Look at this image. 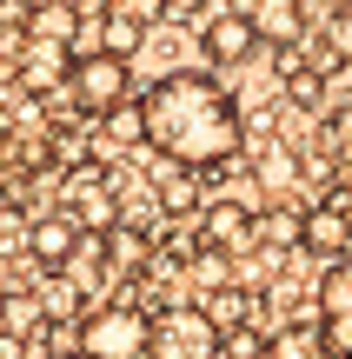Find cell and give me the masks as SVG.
Instances as JSON below:
<instances>
[{"label":"cell","mask_w":352,"mask_h":359,"mask_svg":"<svg viewBox=\"0 0 352 359\" xmlns=\"http://www.w3.org/2000/svg\"><path fill=\"white\" fill-rule=\"evenodd\" d=\"M293 180H300V160H293V154H266V160H260V187L286 193Z\"/></svg>","instance_id":"21"},{"label":"cell","mask_w":352,"mask_h":359,"mask_svg":"<svg viewBox=\"0 0 352 359\" xmlns=\"http://www.w3.org/2000/svg\"><path fill=\"white\" fill-rule=\"evenodd\" d=\"M146 34L153 27H140V20H127V13H106L100 27H93V40H87V53H113V60H133V53L146 47ZM80 53V47H73Z\"/></svg>","instance_id":"13"},{"label":"cell","mask_w":352,"mask_h":359,"mask_svg":"<svg viewBox=\"0 0 352 359\" xmlns=\"http://www.w3.org/2000/svg\"><path fill=\"white\" fill-rule=\"evenodd\" d=\"M53 359H87V353H53Z\"/></svg>","instance_id":"30"},{"label":"cell","mask_w":352,"mask_h":359,"mask_svg":"<svg viewBox=\"0 0 352 359\" xmlns=\"http://www.w3.org/2000/svg\"><path fill=\"white\" fill-rule=\"evenodd\" d=\"M87 359H146L153 353V320L140 306H100L80 320V346Z\"/></svg>","instance_id":"2"},{"label":"cell","mask_w":352,"mask_h":359,"mask_svg":"<svg viewBox=\"0 0 352 359\" xmlns=\"http://www.w3.org/2000/svg\"><path fill=\"white\" fill-rule=\"evenodd\" d=\"M300 219H306V213H260V233H266L273 246H300Z\"/></svg>","instance_id":"22"},{"label":"cell","mask_w":352,"mask_h":359,"mask_svg":"<svg viewBox=\"0 0 352 359\" xmlns=\"http://www.w3.org/2000/svg\"><path fill=\"white\" fill-rule=\"evenodd\" d=\"M66 100L80 107L87 120H106L113 107H127V60H113V53H73V67H66Z\"/></svg>","instance_id":"3"},{"label":"cell","mask_w":352,"mask_h":359,"mask_svg":"<svg viewBox=\"0 0 352 359\" xmlns=\"http://www.w3.org/2000/svg\"><path fill=\"white\" fill-rule=\"evenodd\" d=\"M332 140H339V154H346V167H352V114L339 120V127H332Z\"/></svg>","instance_id":"29"},{"label":"cell","mask_w":352,"mask_h":359,"mask_svg":"<svg viewBox=\"0 0 352 359\" xmlns=\"http://www.w3.org/2000/svg\"><path fill=\"white\" fill-rule=\"evenodd\" d=\"M199 53H206L213 67H239V60H253V53H260V27L246 20V7L213 13V20L199 27Z\"/></svg>","instance_id":"7"},{"label":"cell","mask_w":352,"mask_h":359,"mask_svg":"<svg viewBox=\"0 0 352 359\" xmlns=\"http://www.w3.org/2000/svg\"><path fill=\"white\" fill-rule=\"evenodd\" d=\"M286 100H293V107H319V100H326V80H319V74L286 80Z\"/></svg>","instance_id":"25"},{"label":"cell","mask_w":352,"mask_h":359,"mask_svg":"<svg viewBox=\"0 0 352 359\" xmlns=\"http://www.w3.org/2000/svg\"><path fill=\"white\" fill-rule=\"evenodd\" d=\"M47 320V306H40V293H0V326H7L13 339H27L34 326Z\"/></svg>","instance_id":"19"},{"label":"cell","mask_w":352,"mask_h":359,"mask_svg":"<svg viewBox=\"0 0 352 359\" xmlns=\"http://www.w3.org/2000/svg\"><path fill=\"white\" fill-rule=\"evenodd\" d=\"M27 240H34V259L47 273H66L73 266V253H80V226L66 213H53V219H34V233H27Z\"/></svg>","instance_id":"9"},{"label":"cell","mask_w":352,"mask_h":359,"mask_svg":"<svg viewBox=\"0 0 352 359\" xmlns=\"http://www.w3.org/2000/svg\"><path fill=\"white\" fill-rule=\"evenodd\" d=\"M220 326L206 320V306L199 299H180V306H167L153 320V353L146 359H220Z\"/></svg>","instance_id":"4"},{"label":"cell","mask_w":352,"mask_h":359,"mask_svg":"<svg viewBox=\"0 0 352 359\" xmlns=\"http://www.w3.org/2000/svg\"><path fill=\"white\" fill-rule=\"evenodd\" d=\"M319 313H326V320H346L352 313V259H332V266L319 273Z\"/></svg>","instance_id":"18"},{"label":"cell","mask_w":352,"mask_h":359,"mask_svg":"<svg viewBox=\"0 0 352 359\" xmlns=\"http://www.w3.org/2000/svg\"><path fill=\"white\" fill-rule=\"evenodd\" d=\"M66 67H73V47H53V40H27V53H20V80L34 93L66 87Z\"/></svg>","instance_id":"10"},{"label":"cell","mask_w":352,"mask_h":359,"mask_svg":"<svg viewBox=\"0 0 352 359\" xmlns=\"http://www.w3.org/2000/svg\"><path fill=\"white\" fill-rule=\"evenodd\" d=\"M66 7L80 13V27H100L106 13H113V0H66Z\"/></svg>","instance_id":"28"},{"label":"cell","mask_w":352,"mask_h":359,"mask_svg":"<svg viewBox=\"0 0 352 359\" xmlns=\"http://www.w3.org/2000/svg\"><path fill=\"white\" fill-rule=\"evenodd\" d=\"M93 147H106V154H127V147H146V120H140V100L113 107V114L100 120V133H93Z\"/></svg>","instance_id":"15"},{"label":"cell","mask_w":352,"mask_h":359,"mask_svg":"<svg viewBox=\"0 0 352 359\" xmlns=\"http://www.w3.org/2000/svg\"><path fill=\"white\" fill-rule=\"evenodd\" d=\"M253 240H260V213H253L246 200L199 206V246H213V253H246Z\"/></svg>","instance_id":"6"},{"label":"cell","mask_w":352,"mask_h":359,"mask_svg":"<svg viewBox=\"0 0 352 359\" xmlns=\"http://www.w3.org/2000/svg\"><path fill=\"white\" fill-rule=\"evenodd\" d=\"M66 219H73L80 233H113L120 226V187L106 167H73L66 173Z\"/></svg>","instance_id":"5"},{"label":"cell","mask_w":352,"mask_h":359,"mask_svg":"<svg viewBox=\"0 0 352 359\" xmlns=\"http://www.w3.org/2000/svg\"><path fill=\"white\" fill-rule=\"evenodd\" d=\"M146 173L160 180V187H153V206H160V213H173V219H180V213H199V180L186 173V167H173V160H153Z\"/></svg>","instance_id":"11"},{"label":"cell","mask_w":352,"mask_h":359,"mask_svg":"<svg viewBox=\"0 0 352 359\" xmlns=\"http://www.w3.org/2000/svg\"><path fill=\"white\" fill-rule=\"evenodd\" d=\"M239 273H233V253H213V246H193V266H186V293L213 299V293H233Z\"/></svg>","instance_id":"12"},{"label":"cell","mask_w":352,"mask_h":359,"mask_svg":"<svg viewBox=\"0 0 352 359\" xmlns=\"http://www.w3.org/2000/svg\"><path fill=\"white\" fill-rule=\"evenodd\" d=\"M326 53L339 67H352V13H332V27H326Z\"/></svg>","instance_id":"23"},{"label":"cell","mask_w":352,"mask_h":359,"mask_svg":"<svg viewBox=\"0 0 352 359\" xmlns=\"http://www.w3.org/2000/svg\"><path fill=\"white\" fill-rule=\"evenodd\" d=\"M319 339H326L332 359H352V313L346 320H319Z\"/></svg>","instance_id":"24"},{"label":"cell","mask_w":352,"mask_h":359,"mask_svg":"<svg viewBox=\"0 0 352 359\" xmlns=\"http://www.w3.org/2000/svg\"><path fill=\"white\" fill-rule=\"evenodd\" d=\"M300 246L319 253L326 266H332V259H352V213H346L339 200H313L306 219H300Z\"/></svg>","instance_id":"8"},{"label":"cell","mask_w":352,"mask_h":359,"mask_svg":"<svg viewBox=\"0 0 352 359\" xmlns=\"http://www.w3.org/2000/svg\"><path fill=\"white\" fill-rule=\"evenodd\" d=\"M140 120H146V154L173 160V167H186V173L226 167V160L246 147L233 93H226L220 80L193 74V67L153 80V87L140 93Z\"/></svg>","instance_id":"1"},{"label":"cell","mask_w":352,"mask_h":359,"mask_svg":"<svg viewBox=\"0 0 352 359\" xmlns=\"http://www.w3.org/2000/svg\"><path fill=\"white\" fill-rule=\"evenodd\" d=\"M73 27H80V13L66 7V0H40L34 7V20H27V40H53V47H73Z\"/></svg>","instance_id":"16"},{"label":"cell","mask_w":352,"mask_h":359,"mask_svg":"<svg viewBox=\"0 0 352 359\" xmlns=\"http://www.w3.org/2000/svg\"><path fill=\"white\" fill-rule=\"evenodd\" d=\"M266 359H332L326 339H319V326H279L273 339H266Z\"/></svg>","instance_id":"17"},{"label":"cell","mask_w":352,"mask_h":359,"mask_svg":"<svg viewBox=\"0 0 352 359\" xmlns=\"http://www.w3.org/2000/svg\"><path fill=\"white\" fill-rule=\"evenodd\" d=\"M167 7H173V0H113V13H127V20H140V27H153Z\"/></svg>","instance_id":"26"},{"label":"cell","mask_w":352,"mask_h":359,"mask_svg":"<svg viewBox=\"0 0 352 359\" xmlns=\"http://www.w3.org/2000/svg\"><path fill=\"white\" fill-rule=\"evenodd\" d=\"M20 53H27V34L0 20V60H13V67H20Z\"/></svg>","instance_id":"27"},{"label":"cell","mask_w":352,"mask_h":359,"mask_svg":"<svg viewBox=\"0 0 352 359\" xmlns=\"http://www.w3.org/2000/svg\"><path fill=\"white\" fill-rule=\"evenodd\" d=\"M100 253L113 259L120 273H133V266H146V240H140V233H133V226H113V233H106V240H100Z\"/></svg>","instance_id":"20"},{"label":"cell","mask_w":352,"mask_h":359,"mask_svg":"<svg viewBox=\"0 0 352 359\" xmlns=\"http://www.w3.org/2000/svg\"><path fill=\"white\" fill-rule=\"evenodd\" d=\"M246 20L260 27V40H300L306 7H300V0H253V7H246Z\"/></svg>","instance_id":"14"}]
</instances>
